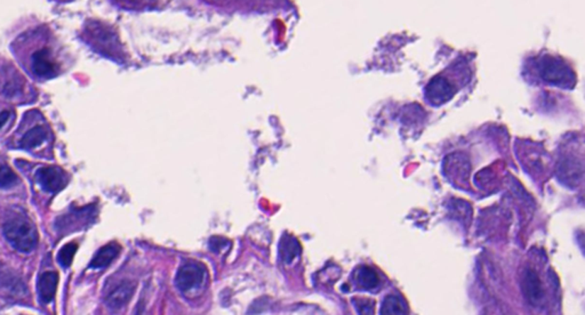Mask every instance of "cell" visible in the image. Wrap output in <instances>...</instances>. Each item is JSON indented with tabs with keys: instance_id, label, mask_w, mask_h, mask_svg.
Instances as JSON below:
<instances>
[{
	"instance_id": "cell-16",
	"label": "cell",
	"mask_w": 585,
	"mask_h": 315,
	"mask_svg": "<svg viewBox=\"0 0 585 315\" xmlns=\"http://www.w3.org/2000/svg\"><path fill=\"white\" fill-rule=\"evenodd\" d=\"M18 177L7 166H0V189H9L16 185Z\"/></svg>"
},
{
	"instance_id": "cell-18",
	"label": "cell",
	"mask_w": 585,
	"mask_h": 315,
	"mask_svg": "<svg viewBox=\"0 0 585 315\" xmlns=\"http://www.w3.org/2000/svg\"><path fill=\"white\" fill-rule=\"evenodd\" d=\"M9 117H11V113L7 111V110H5L3 113H0V130L7 124V121L9 120Z\"/></svg>"
},
{
	"instance_id": "cell-5",
	"label": "cell",
	"mask_w": 585,
	"mask_h": 315,
	"mask_svg": "<svg viewBox=\"0 0 585 315\" xmlns=\"http://www.w3.org/2000/svg\"><path fill=\"white\" fill-rule=\"evenodd\" d=\"M455 94V87L442 76L433 78L425 88V95L430 103L435 105L447 102Z\"/></svg>"
},
{
	"instance_id": "cell-8",
	"label": "cell",
	"mask_w": 585,
	"mask_h": 315,
	"mask_svg": "<svg viewBox=\"0 0 585 315\" xmlns=\"http://www.w3.org/2000/svg\"><path fill=\"white\" fill-rule=\"evenodd\" d=\"M57 285L59 275L56 272H45L40 275L38 281V294L43 303L50 304V302H53Z\"/></svg>"
},
{
	"instance_id": "cell-15",
	"label": "cell",
	"mask_w": 585,
	"mask_h": 315,
	"mask_svg": "<svg viewBox=\"0 0 585 315\" xmlns=\"http://www.w3.org/2000/svg\"><path fill=\"white\" fill-rule=\"evenodd\" d=\"M78 251V244L77 242H70L61 248L57 255V260H59L60 265L62 268H70L71 264L74 262V257Z\"/></svg>"
},
{
	"instance_id": "cell-12",
	"label": "cell",
	"mask_w": 585,
	"mask_h": 315,
	"mask_svg": "<svg viewBox=\"0 0 585 315\" xmlns=\"http://www.w3.org/2000/svg\"><path fill=\"white\" fill-rule=\"evenodd\" d=\"M280 257L286 264H291L300 256L301 246L294 236H284L279 246Z\"/></svg>"
},
{
	"instance_id": "cell-10",
	"label": "cell",
	"mask_w": 585,
	"mask_h": 315,
	"mask_svg": "<svg viewBox=\"0 0 585 315\" xmlns=\"http://www.w3.org/2000/svg\"><path fill=\"white\" fill-rule=\"evenodd\" d=\"M119 253H121V247L115 244L104 246L95 253L94 258L91 259V264H89V268H96V270L108 268L117 258Z\"/></svg>"
},
{
	"instance_id": "cell-11",
	"label": "cell",
	"mask_w": 585,
	"mask_h": 315,
	"mask_svg": "<svg viewBox=\"0 0 585 315\" xmlns=\"http://www.w3.org/2000/svg\"><path fill=\"white\" fill-rule=\"evenodd\" d=\"M357 285L364 290H374L379 286L381 279L379 274L369 266H360L355 274Z\"/></svg>"
},
{
	"instance_id": "cell-14",
	"label": "cell",
	"mask_w": 585,
	"mask_h": 315,
	"mask_svg": "<svg viewBox=\"0 0 585 315\" xmlns=\"http://www.w3.org/2000/svg\"><path fill=\"white\" fill-rule=\"evenodd\" d=\"M408 312L406 302L398 294H389L384 298L381 314H406Z\"/></svg>"
},
{
	"instance_id": "cell-20",
	"label": "cell",
	"mask_w": 585,
	"mask_h": 315,
	"mask_svg": "<svg viewBox=\"0 0 585 315\" xmlns=\"http://www.w3.org/2000/svg\"><path fill=\"white\" fill-rule=\"evenodd\" d=\"M126 1H130V3H138L140 0H126Z\"/></svg>"
},
{
	"instance_id": "cell-9",
	"label": "cell",
	"mask_w": 585,
	"mask_h": 315,
	"mask_svg": "<svg viewBox=\"0 0 585 315\" xmlns=\"http://www.w3.org/2000/svg\"><path fill=\"white\" fill-rule=\"evenodd\" d=\"M134 294V287L132 283H121V286L111 292L106 298V305L112 309H121L130 301Z\"/></svg>"
},
{
	"instance_id": "cell-3",
	"label": "cell",
	"mask_w": 585,
	"mask_h": 315,
	"mask_svg": "<svg viewBox=\"0 0 585 315\" xmlns=\"http://www.w3.org/2000/svg\"><path fill=\"white\" fill-rule=\"evenodd\" d=\"M207 270L203 264L197 262H188L183 264L177 271V287L183 294L196 292L203 288L206 282Z\"/></svg>"
},
{
	"instance_id": "cell-19",
	"label": "cell",
	"mask_w": 585,
	"mask_h": 315,
	"mask_svg": "<svg viewBox=\"0 0 585 315\" xmlns=\"http://www.w3.org/2000/svg\"><path fill=\"white\" fill-rule=\"evenodd\" d=\"M208 1H212V3H224V1H227V0H208Z\"/></svg>"
},
{
	"instance_id": "cell-13",
	"label": "cell",
	"mask_w": 585,
	"mask_h": 315,
	"mask_svg": "<svg viewBox=\"0 0 585 315\" xmlns=\"http://www.w3.org/2000/svg\"><path fill=\"white\" fill-rule=\"evenodd\" d=\"M46 139H48V132L44 127H33L22 137L20 144L24 149L31 150V149L40 147L46 142Z\"/></svg>"
},
{
	"instance_id": "cell-2",
	"label": "cell",
	"mask_w": 585,
	"mask_h": 315,
	"mask_svg": "<svg viewBox=\"0 0 585 315\" xmlns=\"http://www.w3.org/2000/svg\"><path fill=\"white\" fill-rule=\"evenodd\" d=\"M537 70L544 81L559 87L571 88L576 81L574 71L567 63L555 57H544L537 64Z\"/></svg>"
},
{
	"instance_id": "cell-17",
	"label": "cell",
	"mask_w": 585,
	"mask_h": 315,
	"mask_svg": "<svg viewBox=\"0 0 585 315\" xmlns=\"http://www.w3.org/2000/svg\"><path fill=\"white\" fill-rule=\"evenodd\" d=\"M356 309H358V312L362 313V314H372L374 311L373 301L357 299Z\"/></svg>"
},
{
	"instance_id": "cell-4",
	"label": "cell",
	"mask_w": 585,
	"mask_h": 315,
	"mask_svg": "<svg viewBox=\"0 0 585 315\" xmlns=\"http://www.w3.org/2000/svg\"><path fill=\"white\" fill-rule=\"evenodd\" d=\"M35 180L44 191L50 192V193H57L65 189L68 182L65 171L56 166L39 168L35 173Z\"/></svg>"
},
{
	"instance_id": "cell-1",
	"label": "cell",
	"mask_w": 585,
	"mask_h": 315,
	"mask_svg": "<svg viewBox=\"0 0 585 315\" xmlns=\"http://www.w3.org/2000/svg\"><path fill=\"white\" fill-rule=\"evenodd\" d=\"M4 234L14 249L24 253L35 251L38 242L37 231L27 218L15 217L7 221L4 225Z\"/></svg>"
},
{
	"instance_id": "cell-7",
	"label": "cell",
	"mask_w": 585,
	"mask_h": 315,
	"mask_svg": "<svg viewBox=\"0 0 585 315\" xmlns=\"http://www.w3.org/2000/svg\"><path fill=\"white\" fill-rule=\"evenodd\" d=\"M33 74L38 77L52 78L56 74V64L48 48H39L31 55Z\"/></svg>"
},
{
	"instance_id": "cell-6",
	"label": "cell",
	"mask_w": 585,
	"mask_h": 315,
	"mask_svg": "<svg viewBox=\"0 0 585 315\" xmlns=\"http://www.w3.org/2000/svg\"><path fill=\"white\" fill-rule=\"evenodd\" d=\"M521 289H523V294L527 298V301L530 302L532 305L537 307L543 302V286H542L537 273L532 268H527L523 272V279H521Z\"/></svg>"
}]
</instances>
